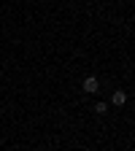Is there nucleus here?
<instances>
[{
    "mask_svg": "<svg viewBox=\"0 0 135 151\" xmlns=\"http://www.w3.org/2000/svg\"><path fill=\"white\" fill-rule=\"evenodd\" d=\"M100 89V84H97V78H95V76H89V78H84V92H97Z\"/></svg>",
    "mask_w": 135,
    "mask_h": 151,
    "instance_id": "obj_1",
    "label": "nucleus"
},
{
    "mask_svg": "<svg viewBox=\"0 0 135 151\" xmlns=\"http://www.w3.org/2000/svg\"><path fill=\"white\" fill-rule=\"evenodd\" d=\"M111 100H113V105H124V103H127V94L119 89V92H113V97H111Z\"/></svg>",
    "mask_w": 135,
    "mask_h": 151,
    "instance_id": "obj_2",
    "label": "nucleus"
},
{
    "mask_svg": "<svg viewBox=\"0 0 135 151\" xmlns=\"http://www.w3.org/2000/svg\"><path fill=\"white\" fill-rule=\"evenodd\" d=\"M95 111H97V113H105V111H108V105H105V103H97V105H95Z\"/></svg>",
    "mask_w": 135,
    "mask_h": 151,
    "instance_id": "obj_3",
    "label": "nucleus"
}]
</instances>
